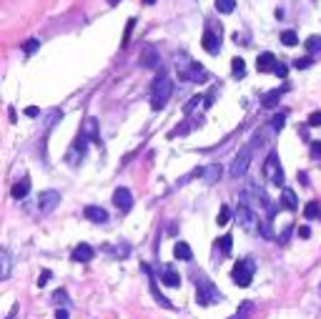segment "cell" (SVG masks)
I'll return each mask as SVG.
<instances>
[{
    "label": "cell",
    "instance_id": "8d00e7d4",
    "mask_svg": "<svg viewBox=\"0 0 321 319\" xmlns=\"http://www.w3.org/2000/svg\"><path fill=\"white\" fill-rule=\"evenodd\" d=\"M311 158H314V161H321V141L311 143Z\"/></svg>",
    "mask_w": 321,
    "mask_h": 319
},
{
    "label": "cell",
    "instance_id": "30bf717a",
    "mask_svg": "<svg viewBox=\"0 0 321 319\" xmlns=\"http://www.w3.org/2000/svg\"><path fill=\"white\" fill-rule=\"evenodd\" d=\"M196 176H201L206 184H216L218 179L224 176V166H221V164H209V166H201V168L196 171Z\"/></svg>",
    "mask_w": 321,
    "mask_h": 319
},
{
    "label": "cell",
    "instance_id": "d6a6232c",
    "mask_svg": "<svg viewBox=\"0 0 321 319\" xmlns=\"http://www.w3.org/2000/svg\"><path fill=\"white\" fill-rule=\"evenodd\" d=\"M38 48H40V38H31V40H25V43H23V50H25L28 55L35 53Z\"/></svg>",
    "mask_w": 321,
    "mask_h": 319
},
{
    "label": "cell",
    "instance_id": "44dd1931",
    "mask_svg": "<svg viewBox=\"0 0 321 319\" xmlns=\"http://www.w3.org/2000/svg\"><path fill=\"white\" fill-rule=\"evenodd\" d=\"M10 277V254L8 249L0 252V279H8Z\"/></svg>",
    "mask_w": 321,
    "mask_h": 319
},
{
    "label": "cell",
    "instance_id": "ee69618b",
    "mask_svg": "<svg viewBox=\"0 0 321 319\" xmlns=\"http://www.w3.org/2000/svg\"><path fill=\"white\" fill-rule=\"evenodd\" d=\"M38 113H40V111H38L35 106H28V108H25V116H31V118H35Z\"/></svg>",
    "mask_w": 321,
    "mask_h": 319
},
{
    "label": "cell",
    "instance_id": "836d02e7",
    "mask_svg": "<svg viewBox=\"0 0 321 319\" xmlns=\"http://www.w3.org/2000/svg\"><path fill=\"white\" fill-rule=\"evenodd\" d=\"M201 98H206V96H201V93H196V96H191V101H188V103L183 106V113H186V116H188V113H191V111H193V108H196V106L201 103Z\"/></svg>",
    "mask_w": 321,
    "mask_h": 319
},
{
    "label": "cell",
    "instance_id": "83f0119b",
    "mask_svg": "<svg viewBox=\"0 0 321 319\" xmlns=\"http://www.w3.org/2000/svg\"><path fill=\"white\" fill-rule=\"evenodd\" d=\"M304 46H306V50H309V53H319V50H321V35H311V38H306Z\"/></svg>",
    "mask_w": 321,
    "mask_h": 319
},
{
    "label": "cell",
    "instance_id": "4316f807",
    "mask_svg": "<svg viewBox=\"0 0 321 319\" xmlns=\"http://www.w3.org/2000/svg\"><path fill=\"white\" fill-rule=\"evenodd\" d=\"M216 10L218 13H233V10H236V0H216Z\"/></svg>",
    "mask_w": 321,
    "mask_h": 319
},
{
    "label": "cell",
    "instance_id": "603a6c76",
    "mask_svg": "<svg viewBox=\"0 0 321 319\" xmlns=\"http://www.w3.org/2000/svg\"><path fill=\"white\" fill-rule=\"evenodd\" d=\"M254 314V302H243L241 307L236 309V314H233L231 319H249Z\"/></svg>",
    "mask_w": 321,
    "mask_h": 319
},
{
    "label": "cell",
    "instance_id": "ab89813d",
    "mask_svg": "<svg viewBox=\"0 0 321 319\" xmlns=\"http://www.w3.org/2000/svg\"><path fill=\"white\" fill-rule=\"evenodd\" d=\"M273 73L279 76V78H286V73H289V68L284 66V63H276V68H273Z\"/></svg>",
    "mask_w": 321,
    "mask_h": 319
},
{
    "label": "cell",
    "instance_id": "bcb514c9",
    "mask_svg": "<svg viewBox=\"0 0 321 319\" xmlns=\"http://www.w3.org/2000/svg\"><path fill=\"white\" fill-rule=\"evenodd\" d=\"M55 319H68V312H65V309H58V312H55Z\"/></svg>",
    "mask_w": 321,
    "mask_h": 319
},
{
    "label": "cell",
    "instance_id": "60d3db41",
    "mask_svg": "<svg viewBox=\"0 0 321 319\" xmlns=\"http://www.w3.org/2000/svg\"><path fill=\"white\" fill-rule=\"evenodd\" d=\"M309 126H321V111H314L309 116Z\"/></svg>",
    "mask_w": 321,
    "mask_h": 319
},
{
    "label": "cell",
    "instance_id": "3957f363",
    "mask_svg": "<svg viewBox=\"0 0 321 319\" xmlns=\"http://www.w3.org/2000/svg\"><path fill=\"white\" fill-rule=\"evenodd\" d=\"M256 274V264L251 262V259H239L236 264H233V271H231V279L236 286H249L251 279Z\"/></svg>",
    "mask_w": 321,
    "mask_h": 319
},
{
    "label": "cell",
    "instance_id": "b9f144b4",
    "mask_svg": "<svg viewBox=\"0 0 321 319\" xmlns=\"http://www.w3.org/2000/svg\"><path fill=\"white\" fill-rule=\"evenodd\" d=\"M294 66H296L299 70H304V68L311 66V58H299V61H294Z\"/></svg>",
    "mask_w": 321,
    "mask_h": 319
},
{
    "label": "cell",
    "instance_id": "f35d334b",
    "mask_svg": "<svg viewBox=\"0 0 321 319\" xmlns=\"http://www.w3.org/2000/svg\"><path fill=\"white\" fill-rule=\"evenodd\" d=\"M143 66H148V68L158 66V58H156V53H153V50H148V55L143 58Z\"/></svg>",
    "mask_w": 321,
    "mask_h": 319
},
{
    "label": "cell",
    "instance_id": "f1b7e54d",
    "mask_svg": "<svg viewBox=\"0 0 321 319\" xmlns=\"http://www.w3.org/2000/svg\"><path fill=\"white\" fill-rule=\"evenodd\" d=\"M231 221V209L228 206H221V209H218V216H216V224L218 226H226Z\"/></svg>",
    "mask_w": 321,
    "mask_h": 319
},
{
    "label": "cell",
    "instance_id": "d590c367",
    "mask_svg": "<svg viewBox=\"0 0 321 319\" xmlns=\"http://www.w3.org/2000/svg\"><path fill=\"white\" fill-rule=\"evenodd\" d=\"M231 239H233V236H231V234H226V236H221V241H218V246H221V252H224V254H228V252H231Z\"/></svg>",
    "mask_w": 321,
    "mask_h": 319
},
{
    "label": "cell",
    "instance_id": "5b68a950",
    "mask_svg": "<svg viewBox=\"0 0 321 319\" xmlns=\"http://www.w3.org/2000/svg\"><path fill=\"white\" fill-rule=\"evenodd\" d=\"M251 153H254V143H246V146L236 153V158H233V164H231V176H233V179H241L243 173L249 171Z\"/></svg>",
    "mask_w": 321,
    "mask_h": 319
},
{
    "label": "cell",
    "instance_id": "9a60e30c",
    "mask_svg": "<svg viewBox=\"0 0 321 319\" xmlns=\"http://www.w3.org/2000/svg\"><path fill=\"white\" fill-rule=\"evenodd\" d=\"M80 134H83L85 138H91V141L100 143V131H98V121H96V118H85V123H83V128H80Z\"/></svg>",
    "mask_w": 321,
    "mask_h": 319
},
{
    "label": "cell",
    "instance_id": "484cf974",
    "mask_svg": "<svg viewBox=\"0 0 321 319\" xmlns=\"http://www.w3.org/2000/svg\"><path fill=\"white\" fill-rule=\"evenodd\" d=\"M231 70H233V76H236V78H243L246 61H243V58H233V61H231Z\"/></svg>",
    "mask_w": 321,
    "mask_h": 319
},
{
    "label": "cell",
    "instance_id": "277c9868",
    "mask_svg": "<svg viewBox=\"0 0 321 319\" xmlns=\"http://www.w3.org/2000/svg\"><path fill=\"white\" fill-rule=\"evenodd\" d=\"M224 299V294L218 292V289L209 282V279H203L201 277V282H198V292H196V302L201 304V307H209V304H216V302H221Z\"/></svg>",
    "mask_w": 321,
    "mask_h": 319
},
{
    "label": "cell",
    "instance_id": "2e32d148",
    "mask_svg": "<svg viewBox=\"0 0 321 319\" xmlns=\"http://www.w3.org/2000/svg\"><path fill=\"white\" fill-rule=\"evenodd\" d=\"M160 282H163L166 286H181V277L176 274L173 267H163V269H160Z\"/></svg>",
    "mask_w": 321,
    "mask_h": 319
},
{
    "label": "cell",
    "instance_id": "f6af8a7d",
    "mask_svg": "<svg viewBox=\"0 0 321 319\" xmlns=\"http://www.w3.org/2000/svg\"><path fill=\"white\" fill-rule=\"evenodd\" d=\"M289 234H291V226H286V229H284V231H281V234H279V241H281V244H284V241H286V239H289Z\"/></svg>",
    "mask_w": 321,
    "mask_h": 319
},
{
    "label": "cell",
    "instance_id": "7c38bea8",
    "mask_svg": "<svg viewBox=\"0 0 321 319\" xmlns=\"http://www.w3.org/2000/svg\"><path fill=\"white\" fill-rule=\"evenodd\" d=\"M201 46L206 48L211 55H216L218 50H221V35H216L211 28H206V31H203V38H201Z\"/></svg>",
    "mask_w": 321,
    "mask_h": 319
},
{
    "label": "cell",
    "instance_id": "e575fe53",
    "mask_svg": "<svg viewBox=\"0 0 321 319\" xmlns=\"http://www.w3.org/2000/svg\"><path fill=\"white\" fill-rule=\"evenodd\" d=\"M53 302L55 304H65L68 302V292H65V289H55V292H53Z\"/></svg>",
    "mask_w": 321,
    "mask_h": 319
},
{
    "label": "cell",
    "instance_id": "7402d4cb",
    "mask_svg": "<svg viewBox=\"0 0 321 319\" xmlns=\"http://www.w3.org/2000/svg\"><path fill=\"white\" fill-rule=\"evenodd\" d=\"M304 216L306 219H321V204L319 201H309V204L304 206Z\"/></svg>",
    "mask_w": 321,
    "mask_h": 319
},
{
    "label": "cell",
    "instance_id": "9c48e42d",
    "mask_svg": "<svg viewBox=\"0 0 321 319\" xmlns=\"http://www.w3.org/2000/svg\"><path fill=\"white\" fill-rule=\"evenodd\" d=\"M58 204H61V194H58V191H53V188H48V191H40V196H38V211L43 216L50 214Z\"/></svg>",
    "mask_w": 321,
    "mask_h": 319
},
{
    "label": "cell",
    "instance_id": "f907efd6",
    "mask_svg": "<svg viewBox=\"0 0 321 319\" xmlns=\"http://www.w3.org/2000/svg\"><path fill=\"white\" fill-rule=\"evenodd\" d=\"M108 3H111V5H115V3H118V0H108Z\"/></svg>",
    "mask_w": 321,
    "mask_h": 319
},
{
    "label": "cell",
    "instance_id": "d4e9b609",
    "mask_svg": "<svg viewBox=\"0 0 321 319\" xmlns=\"http://www.w3.org/2000/svg\"><path fill=\"white\" fill-rule=\"evenodd\" d=\"M281 199H284V206H286V209H291V211H294V209L299 206V201H296V194L291 191V188H284Z\"/></svg>",
    "mask_w": 321,
    "mask_h": 319
},
{
    "label": "cell",
    "instance_id": "6da1fadb",
    "mask_svg": "<svg viewBox=\"0 0 321 319\" xmlns=\"http://www.w3.org/2000/svg\"><path fill=\"white\" fill-rule=\"evenodd\" d=\"M171 93H173V83H171V78L158 76V78L153 81V85H151V106H153V111L163 108V106L168 103Z\"/></svg>",
    "mask_w": 321,
    "mask_h": 319
},
{
    "label": "cell",
    "instance_id": "4dcf8cb0",
    "mask_svg": "<svg viewBox=\"0 0 321 319\" xmlns=\"http://www.w3.org/2000/svg\"><path fill=\"white\" fill-rule=\"evenodd\" d=\"M281 43H284V46H289V48H294L296 43H299V35L294 31H284L281 33Z\"/></svg>",
    "mask_w": 321,
    "mask_h": 319
},
{
    "label": "cell",
    "instance_id": "7dc6e473",
    "mask_svg": "<svg viewBox=\"0 0 321 319\" xmlns=\"http://www.w3.org/2000/svg\"><path fill=\"white\" fill-rule=\"evenodd\" d=\"M8 116H10V121H13V123L18 121V113H16V108H10V111H8Z\"/></svg>",
    "mask_w": 321,
    "mask_h": 319
},
{
    "label": "cell",
    "instance_id": "ba28073f",
    "mask_svg": "<svg viewBox=\"0 0 321 319\" xmlns=\"http://www.w3.org/2000/svg\"><path fill=\"white\" fill-rule=\"evenodd\" d=\"M236 219H239V224L246 229V231H258L261 226H258V216H256V211L249 206V204H239V211H236Z\"/></svg>",
    "mask_w": 321,
    "mask_h": 319
},
{
    "label": "cell",
    "instance_id": "52a82bcc",
    "mask_svg": "<svg viewBox=\"0 0 321 319\" xmlns=\"http://www.w3.org/2000/svg\"><path fill=\"white\" fill-rule=\"evenodd\" d=\"M85 149H88V138H85L83 134L70 143V149L65 151V164L68 166H78L83 161V156H85Z\"/></svg>",
    "mask_w": 321,
    "mask_h": 319
},
{
    "label": "cell",
    "instance_id": "cb8c5ba5",
    "mask_svg": "<svg viewBox=\"0 0 321 319\" xmlns=\"http://www.w3.org/2000/svg\"><path fill=\"white\" fill-rule=\"evenodd\" d=\"M151 294L156 297V302L160 304V307H166V309H173V304H171V302H168V299H166L163 294L158 292V286H156V279H151Z\"/></svg>",
    "mask_w": 321,
    "mask_h": 319
},
{
    "label": "cell",
    "instance_id": "ac0fdd59",
    "mask_svg": "<svg viewBox=\"0 0 321 319\" xmlns=\"http://www.w3.org/2000/svg\"><path fill=\"white\" fill-rule=\"evenodd\" d=\"M276 58H273V53H261L258 55V61H256V68L261 70V73H266V70H273L276 68Z\"/></svg>",
    "mask_w": 321,
    "mask_h": 319
},
{
    "label": "cell",
    "instance_id": "1f68e13d",
    "mask_svg": "<svg viewBox=\"0 0 321 319\" xmlns=\"http://www.w3.org/2000/svg\"><path fill=\"white\" fill-rule=\"evenodd\" d=\"M133 28H136V18H128V23H126V31H123V48H128V43H130V33H133Z\"/></svg>",
    "mask_w": 321,
    "mask_h": 319
},
{
    "label": "cell",
    "instance_id": "e0dca14e",
    "mask_svg": "<svg viewBox=\"0 0 321 319\" xmlns=\"http://www.w3.org/2000/svg\"><path fill=\"white\" fill-rule=\"evenodd\" d=\"M173 256H176L178 262H193V252H191V246H188L186 241H178L176 246H173Z\"/></svg>",
    "mask_w": 321,
    "mask_h": 319
},
{
    "label": "cell",
    "instance_id": "d6986e66",
    "mask_svg": "<svg viewBox=\"0 0 321 319\" xmlns=\"http://www.w3.org/2000/svg\"><path fill=\"white\" fill-rule=\"evenodd\" d=\"M281 88H273V91H269L264 98H261V106L264 108H273V106H279V101H281Z\"/></svg>",
    "mask_w": 321,
    "mask_h": 319
},
{
    "label": "cell",
    "instance_id": "74e56055",
    "mask_svg": "<svg viewBox=\"0 0 321 319\" xmlns=\"http://www.w3.org/2000/svg\"><path fill=\"white\" fill-rule=\"evenodd\" d=\"M50 277H53V271H50V269L40 271V277H38V286H46V284L50 282Z\"/></svg>",
    "mask_w": 321,
    "mask_h": 319
},
{
    "label": "cell",
    "instance_id": "ffe728a7",
    "mask_svg": "<svg viewBox=\"0 0 321 319\" xmlns=\"http://www.w3.org/2000/svg\"><path fill=\"white\" fill-rule=\"evenodd\" d=\"M28 191H31V179H20L16 186H13V199H25Z\"/></svg>",
    "mask_w": 321,
    "mask_h": 319
},
{
    "label": "cell",
    "instance_id": "681fc988",
    "mask_svg": "<svg viewBox=\"0 0 321 319\" xmlns=\"http://www.w3.org/2000/svg\"><path fill=\"white\" fill-rule=\"evenodd\" d=\"M143 3H145V5H156V0H143Z\"/></svg>",
    "mask_w": 321,
    "mask_h": 319
},
{
    "label": "cell",
    "instance_id": "f546056e",
    "mask_svg": "<svg viewBox=\"0 0 321 319\" xmlns=\"http://www.w3.org/2000/svg\"><path fill=\"white\" fill-rule=\"evenodd\" d=\"M284 126H286V113H276L271 118V128L279 134V131H284Z\"/></svg>",
    "mask_w": 321,
    "mask_h": 319
},
{
    "label": "cell",
    "instance_id": "7bdbcfd3",
    "mask_svg": "<svg viewBox=\"0 0 321 319\" xmlns=\"http://www.w3.org/2000/svg\"><path fill=\"white\" fill-rule=\"evenodd\" d=\"M296 234H299V239H309V236H311V229H309V226H299Z\"/></svg>",
    "mask_w": 321,
    "mask_h": 319
},
{
    "label": "cell",
    "instance_id": "8992f818",
    "mask_svg": "<svg viewBox=\"0 0 321 319\" xmlns=\"http://www.w3.org/2000/svg\"><path fill=\"white\" fill-rule=\"evenodd\" d=\"M178 76H181V78H186V81H193V83H203V81L209 78V70L203 68L201 63L188 61V58H186V68H183V66H178Z\"/></svg>",
    "mask_w": 321,
    "mask_h": 319
},
{
    "label": "cell",
    "instance_id": "c3c4849f",
    "mask_svg": "<svg viewBox=\"0 0 321 319\" xmlns=\"http://www.w3.org/2000/svg\"><path fill=\"white\" fill-rule=\"evenodd\" d=\"M299 181H301L304 186H306V184H309V179H306V173H304V171H299Z\"/></svg>",
    "mask_w": 321,
    "mask_h": 319
},
{
    "label": "cell",
    "instance_id": "5bb4252c",
    "mask_svg": "<svg viewBox=\"0 0 321 319\" xmlns=\"http://www.w3.org/2000/svg\"><path fill=\"white\" fill-rule=\"evenodd\" d=\"M83 216L93 224H106L108 221V211L103 206H85L83 209Z\"/></svg>",
    "mask_w": 321,
    "mask_h": 319
},
{
    "label": "cell",
    "instance_id": "7a4b0ae2",
    "mask_svg": "<svg viewBox=\"0 0 321 319\" xmlns=\"http://www.w3.org/2000/svg\"><path fill=\"white\" fill-rule=\"evenodd\" d=\"M261 173H264V179H269L273 186H284V168H281V158L276 151H271L266 156L264 166H261Z\"/></svg>",
    "mask_w": 321,
    "mask_h": 319
},
{
    "label": "cell",
    "instance_id": "4fadbf2b",
    "mask_svg": "<svg viewBox=\"0 0 321 319\" xmlns=\"http://www.w3.org/2000/svg\"><path fill=\"white\" fill-rule=\"evenodd\" d=\"M93 256H96V252H93L91 244H78L76 249H73V254H70V259H73V262H78V264H88Z\"/></svg>",
    "mask_w": 321,
    "mask_h": 319
},
{
    "label": "cell",
    "instance_id": "8fae6325",
    "mask_svg": "<svg viewBox=\"0 0 321 319\" xmlns=\"http://www.w3.org/2000/svg\"><path fill=\"white\" fill-rule=\"evenodd\" d=\"M113 204L118 206L121 211H130V209H133V194H130L126 186L115 188V194H113Z\"/></svg>",
    "mask_w": 321,
    "mask_h": 319
}]
</instances>
